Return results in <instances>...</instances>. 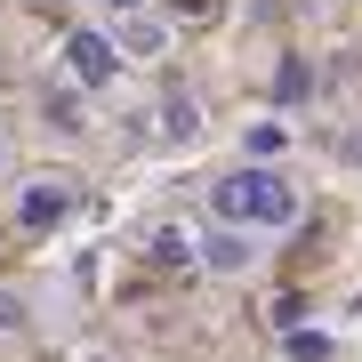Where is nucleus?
Instances as JSON below:
<instances>
[{
  "label": "nucleus",
  "instance_id": "nucleus-1",
  "mask_svg": "<svg viewBox=\"0 0 362 362\" xmlns=\"http://www.w3.org/2000/svg\"><path fill=\"white\" fill-rule=\"evenodd\" d=\"M209 218L233 226V233H290L298 218H306V202H298V185L282 177V169H226L218 185H209Z\"/></svg>",
  "mask_w": 362,
  "mask_h": 362
},
{
  "label": "nucleus",
  "instance_id": "nucleus-2",
  "mask_svg": "<svg viewBox=\"0 0 362 362\" xmlns=\"http://www.w3.org/2000/svg\"><path fill=\"white\" fill-rule=\"evenodd\" d=\"M65 81H73V89H113V81H121V49H113V33H97V25L65 33Z\"/></svg>",
  "mask_w": 362,
  "mask_h": 362
},
{
  "label": "nucleus",
  "instance_id": "nucleus-3",
  "mask_svg": "<svg viewBox=\"0 0 362 362\" xmlns=\"http://www.w3.org/2000/svg\"><path fill=\"white\" fill-rule=\"evenodd\" d=\"M8 218L25 226V233H57V226L73 218V185H65V177H25V185L8 194Z\"/></svg>",
  "mask_w": 362,
  "mask_h": 362
},
{
  "label": "nucleus",
  "instance_id": "nucleus-4",
  "mask_svg": "<svg viewBox=\"0 0 362 362\" xmlns=\"http://www.w3.org/2000/svg\"><path fill=\"white\" fill-rule=\"evenodd\" d=\"M169 16H153V8H137V16H121L113 25V49H121V65H153V57H169Z\"/></svg>",
  "mask_w": 362,
  "mask_h": 362
},
{
  "label": "nucleus",
  "instance_id": "nucleus-5",
  "mask_svg": "<svg viewBox=\"0 0 362 362\" xmlns=\"http://www.w3.org/2000/svg\"><path fill=\"white\" fill-rule=\"evenodd\" d=\"M202 266H209V274H250V266H258V250H250V233H233V226H209V242H202Z\"/></svg>",
  "mask_w": 362,
  "mask_h": 362
},
{
  "label": "nucleus",
  "instance_id": "nucleus-6",
  "mask_svg": "<svg viewBox=\"0 0 362 362\" xmlns=\"http://www.w3.org/2000/svg\"><path fill=\"white\" fill-rule=\"evenodd\" d=\"M242 153H250V169H274V161L290 153V121H282V113H258V121L242 129Z\"/></svg>",
  "mask_w": 362,
  "mask_h": 362
},
{
  "label": "nucleus",
  "instance_id": "nucleus-7",
  "mask_svg": "<svg viewBox=\"0 0 362 362\" xmlns=\"http://www.w3.org/2000/svg\"><path fill=\"white\" fill-rule=\"evenodd\" d=\"M306 97H314V65H306V57H282V65H274V105L298 113Z\"/></svg>",
  "mask_w": 362,
  "mask_h": 362
},
{
  "label": "nucleus",
  "instance_id": "nucleus-8",
  "mask_svg": "<svg viewBox=\"0 0 362 362\" xmlns=\"http://www.w3.org/2000/svg\"><path fill=\"white\" fill-rule=\"evenodd\" d=\"M282 354H290V362H330L338 346H330L322 330H306V322H290V330H282Z\"/></svg>",
  "mask_w": 362,
  "mask_h": 362
},
{
  "label": "nucleus",
  "instance_id": "nucleus-9",
  "mask_svg": "<svg viewBox=\"0 0 362 362\" xmlns=\"http://www.w3.org/2000/svg\"><path fill=\"white\" fill-rule=\"evenodd\" d=\"M161 129H169V137H177V145H185V137H194V129H202V105H194V97H185V89H177V97H169V105H161Z\"/></svg>",
  "mask_w": 362,
  "mask_h": 362
},
{
  "label": "nucleus",
  "instance_id": "nucleus-10",
  "mask_svg": "<svg viewBox=\"0 0 362 362\" xmlns=\"http://www.w3.org/2000/svg\"><path fill=\"white\" fill-rule=\"evenodd\" d=\"M25 330H33L25 298H16V290H0V338H25Z\"/></svg>",
  "mask_w": 362,
  "mask_h": 362
},
{
  "label": "nucleus",
  "instance_id": "nucleus-11",
  "mask_svg": "<svg viewBox=\"0 0 362 362\" xmlns=\"http://www.w3.org/2000/svg\"><path fill=\"white\" fill-rule=\"evenodd\" d=\"M105 8H113V25H121V16H137V8H153V0H105Z\"/></svg>",
  "mask_w": 362,
  "mask_h": 362
},
{
  "label": "nucleus",
  "instance_id": "nucleus-12",
  "mask_svg": "<svg viewBox=\"0 0 362 362\" xmlns=\"http://www.w3.org/2000/svg\"><path fill=\"white\" fill-rule=\"evenodd\" d=\"M8 161H16V145H8V129H0V177H8Z\"/></svg>",
  "mask_w": 362,
  "mask_h": 362
}]
</instances>
